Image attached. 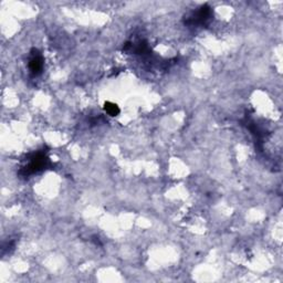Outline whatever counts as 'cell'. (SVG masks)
<instances>
[{
    "label": "cell",
    "instance_id": "obj_2",
    "mask_svg": "<svg viewBox=\"0 0 283 283\" xmlns=\"http://www.w3.org/2000/svg\"><path fill=\"white\" fill-rule=\"evenodd\" d=\"M47 165H48V158L47 156H45V154L37 153L30 159V161H29V164L26 167H24V169H22L21 173L24 174V176H30L45 169Z\"/></svg>",
    "mask_w": 283,
    "mask_h": 283
},
{
    "label": "cell",
    "instance_id": "obj_1",
    "mask_svg": "<svg viewBox=\"0 0 283 283\" xmlns=\"http://www.w3.org/2000/svg\"><path fill=\"white\" fill-rule=\"evenodd\" d=\"M211 17H212L211 8L208 7V6H203V7L198 8V10H196L189 16H187L186 19H185V24L192 27L203 26L209 21Z\"/></svg>",
    "mask_w": 283,
    "mask_h": 283
},
{
    "label": "cell",
    "instance_id": "obj_3",
    "mask_svg": "<svg viewBox=\"0 0 283 283\" xmlns=\"http://www.w3.org/2000/svg\"><path fill=\"white\" fill-rule=\"evenodd\" d=\"M29 69L33 76H39L43 69V58L36 50V53H32L30 61H29Z\"/></svg>",
    "mask_w": 283,
    "mask_h": 283
},
{
    "label": "cell",
    "instance_id": "obj_4",
    "mask_svg": "<svg viewBox=\"0 0 283 283\" xmlns=\"http://www.w3.org/2000/svg\"><path fill=\"white\" fill-rule=\"evenodd\" d=\"M104 111L106 112V114L111 115V117H117V115L120 113V108L112 102H105L104 103Z\"/></svg>",
    "mask_w": 283,
    "mask_h": 283
}]
</instances>
